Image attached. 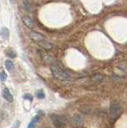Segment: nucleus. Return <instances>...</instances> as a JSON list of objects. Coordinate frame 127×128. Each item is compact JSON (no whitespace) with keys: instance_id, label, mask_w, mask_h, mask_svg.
<instances>
[{"instance_id":"1","label":"nucleus","mask_w":127,"mask_h":128,"mask_svg":"<svg viewBox=\"0 0 127 128\" xmlns=\"http://www.w3.org/2000/svg\"><path fill=\"white\" fill-rule=\"evenodd\" d=\"M50 70L54 75V77L58 79L65 81V80H70L71 78V75L68 72L64 70H62L60 67H58L56 65H51Z\"/></svg>"},{"instance_id":"2","label":"nucleus","mask_w":127,"mask_h":128,"mask_svg":"<svg viewBox=\"0 0 127 128\" xmlns=\"http://www.w3.org/2000/svg\"><path fill=\"white\" fill-rule=\"evenodd\" d=\"M121 112V108L120 105L118 102H114L111 104L110 107V116L113 119H115L118 118V116L120 114Z\"/></svg>"},{"instance_id":"3","label":"nucleus","mask_w":127,"mask_h":128,"mask_svg":"<svg viewBox=\"0 0 127 128\" xmlns=\"http://www.w3.org/2000/svg\"><path fill=\"white\" fill-rule=\"evenodd\" d=\"M29 37L33 42H39L45 40V36L42 34L41 33H38V32L36 31H30L29 33Z\"/></svg>"},{"instance_id":"4","label":"nucleus","mask_w":127,"mask_h":128,"mask_svg":"<svg viewBox=\"0 0 127 128\" xmlns=\"http://www.w3.org/2000/svg\"><path fill=\"white\" fill-rule=\"evenodd\" d=\"M39 52H40V54H41V57H42V60L45 62L48 63V64H51V65H54L55 60L52 56L45 53V52H41V51H39Z\"/></svg>"},{"instance_id":"5","label":"nucleus","mask_w":127,"mask_h":128,"mask_svg":"<svg viewBox=\"0 0 127 128\" xmlns=\"http://www.w3.org/2000/svg\"><path fill=\"white\" fill-rule=\"evenodd\" d=\"M53 119V122L55 125V126H57L58 128H62L65 126V122L60 116L58 115H54V118H52Z\"/></svg>"},{"instance_id":"6","label":"nucleus","mask_w":127,"mask_h":128,"mask_svg":"<svg viewBox=\"0 0 127 128\" xmlns=\"http://www.w3.org/2000/svg\"><path fill=\"white\" fill-rule=\"evenodd\" d=\"M22 22L25 24L26 27H28L29 29H33L34 26V22L33 19L30 18L29 16H23L22 17Z\"/></svg>"},{"instance_id":"7","label":"nucleus","mask_w":127,"mask_h":128,"mask_svg":"<svg viewBox=\"0 0 127 128\" xmlns=\"http://www.w3.org/2000/svg\"><path fill=\"white\" fill-rule=\"evenodd\" d=\"M2 97L9 102H12L13 100H14L12 94H10V92L8 90V88H6V87H5L4 89L2 90Z\"/></svg>"},{"instance_id":"8","label":"nucleus","mask_w":127,"mask_h":128,"mask_svg":"<svg viewBox=\"0 0 127 128\" xmlns=\"http://www.w3.org/2000/svg\"><path fill=\"white\" fill-rule=\"evenodd\" d=\"M37 44L39 46H41L42 48H43V49L47 50H51L53 48V44L50 43V42L46 41V40H43V41H42V42H37Z\"/></svg>"},{"instance_id":"9","label":"nucleus","mask_w":127,"mask_h":128,"mask_svg":"<svg viewBox=\"0 0 127 128\" xmlns=\"http://www.w3.org/2000/svg\"><path fill=\"white\" fill-rule=\"evenodd\" d=\"M9 30L7 29L6 27H2L1 29V31H0V34H1V37L4 39V40H7L9 38Z\"/></svg>"},{"instance_id":"10","label":"nucleus","mask_w":127,"mask_h":128,"mask_svg":"<svg viewBox=\"0 0 127 128\" xmlns=\"http://www.w3.org/2000/svg\"><path fill=\"white\" fill-rule=\"evenodd\" d=\"M39 118H40V115H39V114H38V115L35 116V117H34L32 118V120L30 122V123L28 124L27 128H34L35 125H36V123L38 122Z\"/></svg>"},{"instance_id":"11","label":"nucleus","mask_w":127,"mask_h":128,"mask_svg":"<svg viewBox=\"0 0 127 128\" xmlns=\"http://www.w3.org/2000/svg\"><path fill=\"white\" fill-rule=\"evenodd\" d=\"M22 5L24 7V10L27 12L31 11V6L30 0H22Z\"/></svg>"},{"instance_id":"12","label":"nucleus","mask_w":127,"mask_h":128,"mask_svg":"<svg viewBox=\"0 0 127 128\" xmlns=\"http://www.w3.org/2000/svg\"><path fill=\"white\" fill-rule=\"evenodd\" d=\"M5 66H6V68L9 71L12 70L14 69V63L11 60H6L5 62Z\"/></svg>"},{"instance_id":"13","label":"nucleus","mask_w":127,"mask_h":128,"mask_svg":"<svg viewBox=\"0 0 127 128\" xmlns=\"http://www.w3.org/2000/svg\"><path fill=\"white\" fill-rule=\"evenodd\" d=\"M72 121L74 124H76V125H80V124L82 123V118H80V116L74 115L72 118Z\"/></svg>"},{"instance_id":"14","label":"nucleus","mask_w":127,"mask_h":128,"mask_svg":"<svg viewBox=\"0 0 127 128\" xmlns=\"http://www.w3.org/2000/svg\"><path fill=\"white\" fill-rule=\"evenodd\" d=\"M7 78V74H6L5 71H2L1 73H0V79H1L2 82H4L6 81V79Z\"/></svg>"},{"instance_id":"15","label":"nucleus","mask_w":127,"mask_h":128,"mask_svg":"<svg viewBox=\"0 0 127 128\" xmlns=\"http://www.w3.org/2000/svg\"><path fill=\"white\" fill-rule=\"evenodd\" d=\"M23 98L26 99V100H30V101H32L33 100V96L30 94H25L23 95Z\"/></svg>"},{"instance_id":"16","label":"nucleus","mask_w":127,"mask_h":128,"mask_svg":"<svg viewBox=\"0 0 127 128\" xmlns=\"http://www.w3.org/2000/svg\"><path fill=\"white\" fill-rule=\"evenodd\" d=\"M36 97L38 98L42 99V98H45V94H44V93H43L42 91H39V92H38V93L36 94Z\"/></svg>"},{"instance_id":"17","label":"nucleus","mask_w":127,"mask_h":128,"mask_svg":"<svg viewBox=\"0 0 127 128\" xmlns=\"http://www.w3.org/2000/svg\"><path fill=\"white\" fill-rule=\"evenodd\" d=\"M19 126H20V121H15L14 123V125L12 126V128H18Z\"/></svg>"},{"instance_id":"18","label":"nucleus","mask_w":127,"mask_h":128,"mask_svg":"<svg viewBox=\"0 0 127 128\" xmlns=\"http://www.w3.org/2000/svg\"><path fill=\"white\" fill-rule=\"evenodd\" d=\"M7 55H8L9 57H10V58H15V57H16V54H15L14 52H12V51L10 52L9 54H7Z\"/></svg>"},{"instance_id":"19","label":"nucleus","mask_w":127,"mask_h":128,"mask_svg":"<svg viewBox=\"0 0 127 128\" xmlns=\"http://www.w3.org/2000/svg\"><path fill=\"white\" fill-rule=\"evenodd\" d=\"M10 2L11 3H14V0H10Z\"/></svg>"},{"instance_id":"20","label":"nucleus","mask_w":127,"mask_h":128,"mask_svg":"<svg viewBox=\"0 0 127 128\" xmlns=\"http://www.w3.org/2000/svg\"><path fill=\"white\" fill-rule=\"evenodd\" d=\"M43 128H45V127H43Z\"/></svg>"}]
</instances>
